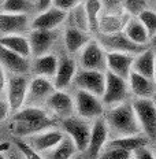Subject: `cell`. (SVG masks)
Listing matches in <instances>:
<instances>
[{
	"instance_id": "obj_1",
	"label": "cell",
	"mask_w": 156,
	"mask_h": 159,
	"mask_svg": "<svg viewBox=\"0 0 156 159\" xmlns=\"http://www.w3.org/2000/svg\"><path fill=\"white\" fill-rule=\"evenodd\" d=\"M55 117L48 112L44 107H33L25 106L21 110L15 111L12 115L11 129L16 139L29 137L38 132L54 128Z\"/></svg>"
},
{
	"instance_id": "obj_2",
	"label": "cell",
	"mask_w": 156,
	"mask_h": 159,
	"mask_svg": "<svg viewBox=\"0 0 156 159\" xmlns=\"http://www.w3.org/2000/svg\"><path fill=\"white\" fill-rule=\"evenodd\" d=\"M104 119L108 128L109 139L141 134V128L133 110L131 102L105 108Z\"/></svg>"
},
{
	"instance_id": "obj_3",
	"label": "cell",
	"mask_w": 156,
	"mask_h": 159,
	"mask_svg": "<svg viewBox=\"0 0 156 159\" xmlns=\"http://www.w3.org/2000/svg\"><path fill=\"white\" fill-rule=\"evenodd\" d=\"M62 130L67 137L71 139L78 152L86 151L92 130V124H89V121L78 115L65 118L62 119Z\"/></svg>"
},
{
	"instance_id": "obj_4",
	"label": "cell",
	"mask_w": 156,
	"mask_h": 159,
	"mask_svg": "<svg viewBox=\"0 0 156 159\" xmlns=\"http://www.w3.org/2000/svg\"><path fill=\"white\" fill-rule=\"evenodd\" d=\"M129 96H130V91H129L127 80L111 71H105V87L101 96L105 108L129 102Z\"/></svg>"
},
{
	"instance_id": "obj_5",
	"label": "cell",
	"mask_w": 156,
	"mask_h": 159,
	"mask_svg": "<svg viewBox=\"0 0 156 159\" xmlns=\"http://www.w3.org/2000/svg\"><path fill=\"white\" fill-rule=\"evenodd\" d=\"M131 106L140 124L141 133L147 136L151 143L156 141V107L152 99H134Z\"/></svg>"
},
{
	"instance_id": "obj_6",
	"label": "cell",
	"mask_w": 156,
	"mask_h": 159,
	"mask_svg": "<svg viewBox=\"0 0 156 159\" xmlns=\"http://www.w3.org/2000/svg\"><path fill=\"white\" fill-rule=\"evenodd\" d=\"M75 104V115L86 119V121H95L104 117L105 106L103 103L101 98L89 92L77 89L74 95Z\"/></svg>"
},
{
	"instance_id": "obj_7",
	"label": "cell",
	"mask_w": 156,
	"mask_h": 159,
	"mask_svg": "<svg viewBox=\"0 0 156 159\" xmlns=\"http://www.w3.org/2000/svg\"><path fill=\"white\" fill-rule=\"evenodd\" d=\"M78 65L86 70L107 71V52L96 39H92L78 52Z\"/></svg>"
},
{
	"instance_id": "obj_8",
	"label": "cell",
	"mask_w": 156,
	"mask_h": 159,
	"mask_svg": "<svg viewBox=\"0 0 156 159\" xmlns=\"http://www.w3.org/2000/svg\"><path fill=\"white\" fill-rule=\"evenodd\" d=\"M100 45L105 49V52H122V54H131L137 55L141 51H144V45H138L136 43H133L127 36L125 34V32L119 33H112V34H101L99 33V36L96 37Z\"/></svg>"
},
{
	"instance_id": "obj_9",
	"label": "cell",
	"mask_w": 156,
	"mask_h": 159,
	"mask_svg": "<svg viewBox=\"0 0 156 159\" xmlns=\"http://www.w3.org/2000/svg\"><path fill=\"white\" fill-rule=\"evenodd\" d=\"M30 80L26 74H10L7 75V87H6V99H7L11 111H18L25 107L26 95Z\"/></svg>"
},
{
	"instance_id": "obj_10",
	"label": "cell",
	"mask_w": 156,
	"mask_h": 159,
	"mask_svg": "<svg viewBox=\"0 0 156 159\" xmlns=\"http://www.w3.org/2000/svg\"><path fill=\"white\" fill-rule=\"evenodd\" d=\"M56 91L54 81L45 77L34 75L29 82L28 95H26L25 106H33V107H42L48 98Z\"/></svg>"
},
{
	"instance_id": "obj_11",
	"label": "cell",
	"mask_w": 156,
	"mask_h": 159,
	"mask_svg": "<svg viewBox=\"0 0 156 159\" xmlns=\"http://www.w3.org/2000/svg\"><path fill=\"white\" fill-rule=\"evenodd\" d=\"M73 84L77 87V89H81V91L89 92V93H93L101 98L105 87V71L79 69L75 74Z\"/></svg>"
},
{
	"instance_id": "obj_12",
	"label": "cell",
	"mask_w": 156,
	"mask_h": 159,
	"mask_svg": "<svg viewBox=\"0 0 156 159\" xmlns=\"http://www.w3.org/2000/svg\"><path fill=\"white\" fill-rule=\"evenodd\" d=\"M45 108L51 115L55 118H69L75 115V104H74V96H71L66 91H56L48 98L45 102Z\"/></svg>"
},
{
	"instance_id": "obj_13",
	"label": "cell",
	"mask_w": 156,
	"mask_h": 159,
	"mask_svg": "<svg viewBox=\"0 0 156 159\" xmlns=\"http://www.w3.org/2000/svg\"><path fill=\"white\" fill-rule=\"evenodd\" d=\"M109 140V133L108 128L105 124L104 117L95 119L92 122V130H91V137H89V144L86 148V154L91 159H97L99 155L103 152Z\"/></svg>"
},
{
	"instance_id": "obj_14",
	"label": "cell",
	"mask_w": 156,
	"mask_h": 159,
	"mask_svg": "<svg viewBox=\"0 0 156 159\" xmlns=\"http://www.w3.org/2000/svg\"><path fill=\"white\" fill-rule=\"evenodd\" d=\"M69 14L58 7H49L45 11L38 12L30 21V30H56L65 24Z\"/></svg>"
},
{
	"instance_id": "obj_15",
	"label": "cell",
	"mask_w": 156,
	"mask_h": 159,
	"mask_svg": "<svg viewBox=\"0 0 156 159\" xmlns=\"http://www.w3.org/2000/svg\"><path fill=\"white\" fill-rule=\"evenodd\" d=\"M65 137L62 129L56 128H49L47 130L38 132L36 134H32L29 137H26V141L32 145L37 152L40 154H45L51 148H54L56 144H59Z\"/></svg>"
},
{
	"instance_id": "obj_16",
	"label": "cell",
	"mask_w": 156,
	"mask_h": 159,
	"mask_svg": "<svg viewBox=\"0 0 156 159\" xmlns=\"http://www.w3.org/2000/svg\"><path fill=\"white\" fill-rule=\"evenodd\" d=\"M30 29L28 14H10L0 11V33L3 36L24 34Z\"/></svg>"
},
{
	"instance_id": "obj_17",
	"label": "cell",
	"mask_w": 156,
	"mask_h": 159,
	"mask_svg": "<svg viewBox=\"0 0 156 159\" xmlns=\"http://www.w3.org/2000/svg\"><path fill=\"white\" fill-rule=\"evenodd\" d=\"M0 65L10 74H28L30 70L29 58L18 55L14 51H10L0 44Z\"/></svg>"
},
{
	"instance_id": "obj_18",
	"label": "cell",
	"mask_w": 156,
	"mask_h": 159,
	"mask_svg": "<svg viewBox=\"0 0 156 159\" xmlns=\"http://www.w3.org/2000/svg\"><path fill=\"white\" fill-rule=\"evenodd\" d=\"M127 84L130 95L134 96V99H152L156 92L155 80L144 77L133 70L127 77Z\"/></svg>"
},
{
	"instance_id": "obj_19",
	"label": "cell",
	"mask_w": 156,
	"mask_h": 159,
	"mask_svg": "<svg viewBox=\"0 0 156 159\" xmlns=\"http://www.w3.org/2000/svg\"><path fill=\"white\" fill-rule=\"evenodd\" d=\"M32 55L41 56L49 54L56 40V30H30L28 34Z\"/></svg>"
},
{
	"instance_id": "obj_20",
	"label": "cell",
	"mask_w": 156,
	"mask_h": 159,
	"mask_svg": "<svg viewBox=\"0 0 156 159\" xmlns=\"http://www.w3.org/2000/svg\"><path fill=\"white\" fill-rule=\"evenodd\" d=\"M78 71V65L73 58L59 59L58 70L54 77V85L59 91H66L74 81V77Z\"/></svg>"
},
{
	"instance_id": "obj_21",
	"label": "cell",
	"mask_w": 156,
	"mask_h": 159,
	"mask_svg": "<svg viewBox=\"0 0 156 159\" xmlns=\"http://www.w3.org/2000/svg\"><path fill=\"white\" fill-rule=\"evenodd\" d=\"M134 55L122 52H107V71H111L119 77L127 80L133 69Z\"/></svg>"
},
{
	"instance_id": "obj_22",
	"label": "cell",
	"mask_w": 156,
	"mask_h": 159,
	"mask_svg": "<svg viewBox=\"0 0 156 159\" xmlns=\"http://www.w3.org/2000/svg\"><path fill=\"white\" fill-rule=\"evenodd\" d=\"M58 65H59V58L49 52V54L41 56H36L34 61L30 63V70L34 73V75L54 80L56 70H58Z\"/></svg>"
},
{
	"instance_id": "obj_23",
	"label": "cell",
	"mask_w": 156,
	"mask_h": 159,
	"mask_svg": "<svg viewBox=\"0 0 156 159\" xmlns=\"http://www.w3.org/2000/svg\"><path fill=\"white\" fill-rule=\"evenodd\" d=\"M155 62H156V49L148 47L140 54L134 55L133 61V71L144 75V77L152 78L155 75Z\"/></svg>"
},
{
	"instance_id": "obj_24",
	"label": "cell",
	"mask_w": 156,
	"mask_h": 159,
	"mask_svg": "<svg viewBox=\"0 0 156 159\" xmlns=\"http://www.w3.org/2000/svg\"><path fill=\"white\" fill-rule=\"evenodd\" d=\"M129 18L130 16L126 14V12H121V14H104L103 12L100 19H99L97 33H101V34H112V33L123 32Z\"/></svg>"
},
{
	"instance_id": "obj_25",
	"label": "cell",
	"mask_w": 156,
	"mask_h": 159,
	"mask_svg": "<svg viewBox=\"0 0 156 159\" xmlns=\"http://www.w3.org/2000/svg\"><path fill=\"white\" fill-rule=\"evenodd\" d=\"M63 40H65V47L67 49L69 54H78L92 40V36H91V33H88V32L79 30L77 28L69 26L65 30Z\"/></svg>"
},
{
	"instance_id": "obj_26",
	"label": "cell",
	"mask_w": 156,
	"mask_h": 159,
	"mask_svg": "<svg viewBox=\"0 0 156 159\" xmlns=\"http://www.w3.org/2000/svg\"><path fill=\"white\" fill-rule=\"evenodd\" d=\"M145 145H151V141L147 136L144 134H136V136H125V137H118V139H109L105 148H121V150L134 152L136 150Z\"/></svg>"
},
{
	"instance_id": "obj_27",
	"label": "cell",
	"mask_w": 156,
	"mask_h": 159,
	"mask_svg": "<svg viewBox=\"0 0 156 159\" xmlns=\"http://www.w3.org/2000/svg\"><path fill=\"white\" fill-rule=\"evenodd\" d=\"M0 44L7 49H10V51H14L18 55L25 56V58L32 56L30 44H29L28 36H24V34L2 36V37H0Z\"/></svg>"
},
{
	"instance_id": "obj_28",
	"label": "cell",
	"mask_w": 156,
	"mask_h": 159,
	"mask_svg": "<svg viewBox=\"0 0 156 159\" xmlns=\"http://www.w3.org/2000/svg\"><path fill=\"white\" fill-rule=\"evenodd\" d=\"M123 32L133 43H136L138 45H144V47H149V43H151L149 34L142 26V24L138 21L137 16H130L129 18Z\"/></svg>"
},
{
	"instance_id": "obj_29",
	"label": "cell",
	"mask_w": 156,
	"mask_h": 159,
	"mask_svg": "<svg viewBox=\"0 0 156 159\" xmlns=\"http://www.w3.org/2000/svg\"><path fill=\"white\" fill-rule=\"evenodd\" d=\"M77 152L78 151L75 148L74 143L71 141V139L65 134L60 143L56 144L49 151H47L42 157H44V159H71Z\"/></svg>"
},
{
	"instance_id": "obj_30",
	"label": "cell",
	"mask_w": 156,
	"mask_h": 159,
	"mask_svg": "<svg viewBox=\"0 0 156 159\" xmlns=\"http://www.w3.org/2000/svg\"><path fill=\"white\" fill-rule=\"evenodd\" d=\"M84 7L88 15V21H89V28L91 32H97L99 28V19L103 14V6H101V0H85L84 2Z\"/></svg>"
},
{
	"instance_id": "obj_31",
	"label": "cell",
	"mask_w": 156,
	"mask_h": 159,
	"mask_svg": "<svg viewBox=\"0 0 156 159\" xmlns=\"http://www.w3.org/2000/svg\"><path fill=\"white\" fill-rule=\"evenodd\" d=\"M70 26L73 28H77L79 30H84L91 33V28H89V21H88V15H86L84 3L82 4L77 6L75 8H73L70 11Z\"/></svg>"
},
{
	"instance_id": "obj_32",
	"label": "cell",
	"mask_w": 156,
	"mask_h": 159,
	"mask_svg": "<svg viewBox=\"0 0 156 159\" xmlns=\"http://www.w3.org/2000/svg\"><path fill=\"white\" fill-rule=\"evenodd\" d=\"M32 0H3L0 10L10 14H28L30 11Z\"/></svg>"
},
{
	"instance_id": "obj_33",
	"label": "cell",
	"mask_w": 156,
	"mask_h": 159,
	"mask_svg": "<svg viewBox=\"0 0 156 159\" xmlns=\"http://www.w3.org/2000/svg\"><path fill=\"white\" fill-rule=\"evenodd\" d=\"M137 18L145 28V30L148 32L149 39H154L156 36V11L155 10H151V8L144 10Z\"/></svg>"
},
{
	"instance_id": "obj_34",
	"label": "cell",
	"mask_w": 156,
	"mask_h": 159,
	"mask_svg": "<svg viewBox=\"0 0 156 159\" xmlns=\"http://www.w3.org/2000/svg\"><path fill=\"white\" fill-rule=\"evenodd\" d=\"M14 145L16 147L18 152L22 155L24 159H44L42 154H40L32 147L30 144L26 140H22V139H15L14 140Z\"/></svg>"
},
{
	"instance_id": "obj_35",
	"label": "cell",
	"mask_w": 156,
	"mask_h": 159,
	"mask_svg": "<svg viewBox=\"0 0 156 159\" xmlns=\"http://www.w3.org/2000/svg\"><path fill=\"white\" fill-rule=\"evenodd\" d=\"M148 8L147 0H123V11L129 16H138Z\"/></svg>"
},
{
	"instance_id": "obj_36",
	"label": "cell",
	"mask_w": 156,
	"mask_h": 159,
	"mask_svg": "<svg viewBox=\"0 0 156 159\" xmlns=\"http://www.w3.org/2000/svg\"><path fill=\"white\" fill-rule=\"evenodd\" d=\"M97 159H133V154L121 148H104Z\"/></svg>"
},
{
	"instance_id": "obj_37",
	"label": "cell",
	"mask_w": 156,
	"mask_h": 159,
	"mask_svg": "<svg viewBox=\"0 0 156 159\" xmlns=\"http://www.w3.org/2000/svg\"><path fill=\"white\" fill-rule=\"evenodd\" d=\"M104 14H121L123 11V0H101Z\"/></svg>"
},
{
	"instance_id": "obj_38",
	"label": "cell",
	"mask_w": 156,
	"mask_h": 159,
	"mask_svg": "<svg viewBox=\"0 0 156 159\" xmlns=\"http://www.w3.org/2000/svg\"><path fill=\"white\" fill-rule=\"evenodd\" d=\"M85 0H54V7H58L66 12H70L73 8L82 4Z\"/></svg>"
},
{
	"instance_id": "obj_39",
	"label": "cell",
	"mask_w": 156,
	"mask_h": 159,
	"mask_svg": "<svg viewBox=\"0 0 156 159\" xmlns=\"http://www.w3.org/2000/svg\"><path fill=\"white\" fill-rule=\"evenodd\" d=\"M133 159H156V157L154 150L149 145H145L133 152Z\"/></svg>"
},
{
	"instance_id": "obj_40",
	"label": "cell",
	"mask_w": 156,
	"mask_h": 159,
	"mask_svg": "<svg viewBox=\"0 0 156 159\" xmlns=\"http://www.w3.org/2000/svg\"><path fill=\"white\" fill-rule=\"evenodd\" d=\"M10 111H11V108H10V104H8L7 99L0 98V124L4 122L6 119L8 118Z\"/></svg>"
},
{
	"instance_id": "obj_41",
	"label": "cell",
	"mask_w": 156,
	"mask_h": 159,
	"mask_svg": "<svg viewBox=\"0 0 156 159\" xmlns=\"http://www.w3.org/2000/svg\"><path fill=\"white\" fill-rule=\"evenodd\" d=\"M54 6V0H34V8L37 12L45 11Z\"/></svg>"
},
{
	"instance_id": "obj_42",
	"label": "cell",
	"mask_w": 156,
	"mask_h": 159,
	"mask_svg": "<svg viewBox=\"0 0 156 159\" xmlns=\"http://www.w3.org/2000/svg\"><path fill=\"white\" fill-rule=\"evenodd\" d=\"M6 87H7V73L0 65V98L6 93Z\"/></svg>"
},
{
	"instance_id": "obj_43",
	"label": "cell",
	"mask_w": 156,
	"mask_h": 159,
	"mask_svg": "<svg viewBox=\"0 0 156 159\" xmlns=\"http://www.w3.org/2000/svg\"><path fill=\"white\" fill-rule=\"evenodd\" d=\"M149 45H151V48L156 49V36H155L154 39H151V43H149Z\"/></svg>"
},
{
	"instance_id": "obj_44",
	"label": "cell",
	"mask_w": 156,
	"mask_h": 159,
	"mask_svg": "<svg viewBox=\"0 0 156 159\" xmlns=\"http://www.w3.org/2000/svg\"><path fill=\"white\" fill-rule=\"evenodd\" d=\"M152 102H154V104H155V107H156V92H155V95L152 96Z\"/></svg>"
},
{
	"instance_id": "obj_45",
	"label": "cell",
	"mask_w": 156,
	"mask_h": 159,
	"mask_svg": "<svg viewBox=\"0 0 156 159\" xmlns=\"http://www.w3.org/2000/svg\"><path fill=\"white\" fill-rule=\"evenodd\" d=\"M0 159H7L4 157V152H0Z\"/></svg>"
},
{
	"instance_id": "obj_46",
	"label": "cell",
	"mask_w": 156,
	"mask_h": 159,
	"mask_svg": "<svg viewBox=\"0 0 156 159\" xmlns=\"http://www.w3.org/2000/svg\"><path fill=\"white\" fill-rule=\"evenodd\" d=\"M154 80H155V82H156V62H155V75H154Z\"/></svg>"
},
{
	"instance_id": "obj_47",
	"label": "cell",
	"mask_w": 156,
	"mask_h": 159,
	"mask_svg": "<svg viewBox=\"0 0 156 159\" xmlns=\"http://www.w3.org/2000/svg\"><path fill=\"white\" fill-rule=\"evenodd\" d=\"M154 152H155V157H156V148H155V150H154Z\"/></svg>"
},
{
	"instance_id": "obj_48",
	"label": "cell",
	"mask_w": 156,
	"mask_h": 159,
	"mask_svg": "<svg viewBox=\"0 0 156 159\" xmlns=\"http://www.w3.org/2000/svg\"><path fill=\"white\" fill-rule=\"evenodd\" d=\"M32 2H34V0H32Z\"/></svg>"
}]
</instances>
